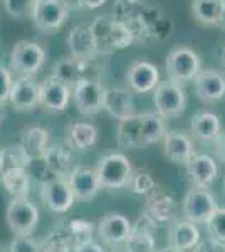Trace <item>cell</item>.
I'll return each mask as SVG.
<instances>
[{
	"label": "cell",
	"mask_w": 225,
	"mask_h": 252,
	"mask_svg": "<svg viewBox=\"0 0 225 252\" xmlns=\"http://www.w3.org/2000/svg\"><path fill=\"white\" fill-rule=\"evenodd\" d=\"M91 31L99 54H111L113 51L126 49L134 44V37L129 27L121 20L111 19L108 15L94 19L91 22Z\"/></svg>",
	"instance_id": "cell-1"
},
{
	"label": "cell",
	"mask_w": 225,
	"mask_h": 252,
	"mask_svg": "<svg viewBox=\"0 0 225 252\" xmlns=\"http://www.w3.org/2000/svg\"><path fill=\"white\" fill-rule=\"evenodd\" d=\"M133 165L129 158L123 153H109L99 158L96 165V173L99 177L101 187L106 190L126 189L133 175Z\"/></svg>",
	"instance_id": "cell-2"
},
{
	"label": "cell",
	"mask_w": 225,
	"mask_h": 252,
	"mask_svg": "<svg viewBox=\"0 0 225 252\" xmlns=\"http://www.w3.org/2000/svg\"><path fill=\"white\" fill-rule=\"evenodd\" d=\"M153 104L161 118H177L183 115L187 106V94L177 81H160L153 91Z\"/></svg>",
	"instance_id": "cell-3"
},
{
	"label": "cell",
	"mask_w": 225,
	"mask_h": 252,
	"mask_svg": "<svg viewBox=\"0 0 225 252\" xmlns=\"http://www.w3.org/2000/svg\"><path fill=\"white\" fill-rule=\"evenodd\" d=\"M5 222L14 235H32L39 223V209L29 198H12L7 205Z\"/></svg>",
	"instance_id": "cell-4"
},
{
	"label": "cell",
	"mask_w": 225,
	"mask_h": 252,
	"mask_svg": "<svg viewBox=\"0 0 225 252\" xmlns=\"http://www.w3.org/2000/svg\"><path fill=\"white\" fill-rule=\"evenodd\" d=\"M200 66H202V61L197 52L190 47L180 46L171 49L166 58V76L168 79L182 84L197 78Z\"/></svg>",
	"instance_id": "cell-5"
},
{
	"label": "cell",
	"mask_w": 225,
	"mask_h": 252,
	"mask_svg": "<svg viewBox=\"0 0 225 252\" xmlns=\"http://www.w3.org/2000/svg\"><path fill=\"white\" fill-rule=\"evenodd\" d=\"M219 209L215 195L205 187H192L183 198V217L195 223H207L212 214Z\"/></svg>",
	"instance_id": "cell-6"
},
{
	"label": "cell",
	"mask_w": 225,
	"mask_h": 252,
	"mask_svg": "<svg viewBox=\"0 0 225 252\" xmlns=\"http://www.w3.org/2000/svg\"><path fill=\"white\" fill-rule=\"evenodd\" d=\"M133 232V223L126 215L120 212H109L101 217L96 225V234L101 244L106 247L125 246Z\"/></svg>",
	"instance_id": "cell-7"
},
{
	"label": "cell",
	"mask_w": 225,
	"mask_h": 252,
	"mask_svg": "<svg viewBox=\"0 0 225 252\" xmlns=\"http://www.w3.org/2000/svg\"><path fill=\"white\" fill-rule=\"evenodd\" d=\"M93 232L94 225L88 220L76 219L71 222H61L49 234V237L46 239V246H59L72 251L77 244L93 239Z\"/></svg>",
	"instance_id": "cell-8"
},
{
	"label": "cell",
	"mask_w": 225,
	"mask_h": 252,
	"mask_svg": "<svg viewBox=\"0 0 225 252\" xmlns=\"http://www.w3.org/2000/svg\"><path fill=\"white\" fill-rule=\"evenodd\" d=\"M46 63V51L37 42L22 40L12 49L10 67L20 76H34L42 69Z\"/></svg>",
	"instance_id": "cell-9"
},
{
	"label": "cell",
	"mask_w": 225,
	"mask_h": 252,
	"mask_svg": "<svg viewBox=\"0 0 225 252\" xmlns=\"http://www.w3.org/2000/svg\"><path fill=\"white\" fill-rule=\"evenodd\" d=\"M106 88L99 79H83L72 89V97L77 111L83 116H94L104 109Z\"/></svg>",
	"instance_id": "cell-10"
},
{
	"label": "cell",
	"mask_w": 225,
	"mask_h": 252,
	"mask_svg": "<svg viewBox=\"0 0 225 252\" xmlns=\"http://www.w3.org/2000/svg\"><path fill=\"white\" fill-rule=\"evenodd\" d=\"M40 198H42L44 205L54 214L67 212L76 202L69 180L61 177L51 178V180L40 184Z\"/></svg>",
	"instance_id": "cell-11"
},
{
	"label": "cell",
	"mask_w": 225,
	"mask_h": 252,
	"mask_svg": "<svg viewBox=\"0 0 225 252\" xmlns=\"http://www.w3.org/2000/svg\"><path fill=\"white\" fill-rule=\"evenodd\" d=\"M69 15V7L64 0H37L32 12V20L42 32L52 34L64 26Z\"/></svg>",
	"instance_id": "cell-12"
},
{
	"label": "cell",
	"mask_w": 225,
	"mask_h": 252,
	"mask_svg": "<svg viewBox=\"0 0 225 252\" xmlns=\"http://www.w3.org/2000/svg\"><path fill=\"white\" fill-rule=\"evenodd\" d=\"M67 180L71 184L72 192H74L76 202H91L103 189L96 168L86 165H76L69 173Z\"/></svg>",
	"instance_id": "cell-13"
},
{
	"label": "cell",
	"mask_w": 225,
	"mask_h": 252,
	"mask_svg": "<svg viewBox=\"0 0 225 252\" xmlns=\"http://www.w3.org/2000/svg\"><path fill=\"white\" fill-rule=\"evenodd\" d=\"M166 241H168V247L171 249H177L180 252L193 251V247L202 241L198 223L187 220L185 217L175 219L173 222L168 223Z\"/></svg>",
	"instance_id": "cell-14"
},
{
	"label": "cell",
	"mask_w": 225,
	"mask_h": 252,
	"mask_svg": "<svg viewBox=\"0 0 225 252\" xmlns=\"http://www.w3.org/2000/svg\"><path fill=\"white\" fill-rule=\"evenodd\" d=\"M146 202H145V209H143V215L148 217L151 222L158 223H170L173 222L178 214L177 209V202L175 198L168 195L166 192L155 189L150 195H146Z\"/></svg>",
	"instance_id": "cell-15"
},
{
	"label": "cell",
	"mask_w": 225,
	"mask_h": 252,
	"mask_svg": "<svg viewBox=\"0 0 225 252\" xmlns=\"http://www.w3.org/2000/svg\"><path fill=\"white\" fill-rule=\"evenodd\" d=\"M9 103L20 113L34 111L40 104V84L32 76H19L14 81Z\"/></svg>",
	"instance_id": "cell-16"
},
{
	"label": "cell",
	"mask_w": 225,
	"mask_h": 252,
	"mask_svg": "<svg viewBox=\"0 0 225 252\" xmlns=\"http://www.w3.org/2000/svg\"><path fill=\"white\" fill-rule=\"evenodd\" d=\"M72 97V89L54 76H49L40 84V104L51 113L64 111Z\"/></svg>",
	"instance_id": "cell-17"
},
{
	"label": "cell",
	"mask_w": 225,
	"mask_h": 252,
	"mask_svg": "<svg viewBox=\"0 0 225 252\" xmlns=\"http://www.w3.org/2000/svg\"><path fill=\"white\" fill-rule=\"evenodd\" d=\"M67 47L71 56L84 61H94L99 54L94 40L91 24H77L69 31L67 35Z\"/></svg>",
	"instance_id": "cell-18"
},
{
	"label": "cell",
	"mask_w": 225,
	"mask_h": 252,
	"mask_svg": "<svg viewBox=\"0 0 225 252\" xmlns=\"http://www.w3.org/2000/svg\"><path fill=\"white\" fill-rule=\"evenodd\" d=\"M91 63L93 61H84V59H77L74 56L71 58H64L54 63L52 66L51 76H54L59 81H63L64 84H67L71 89H74V86L79 81L83 79H96L89 74L91 71Z\"/></svg>",
	"instance_id": "cell-19"
},
{
	"label": "cell",
	"mask_w": 225,
	"mask_h": 252,
	"mask_svg": "<svg viewBox=\"0 0 225 252\" xmlns=\"http://www.w3.org/2000/svg\"><path fill=\"white\" fill-rule=\"evenodd\" d=\"M157 223L141 215L138 223L133 225V232L125 244V252H158Z\"/></svg>",
	"instance_id": "cell-20"
},
{
	"label": "cell",
	"mask_w": 225,
	"mask_h": 252,
	"mask_svg": "<svg viewBox=\"0 0 225 252\" xmlns=\"http://www.w3.org/2000/svg\"><path fill=\"white\" fill-rule=\"evenodd\" d=\"M126 81L136 93H150L160 84V71L148 61H134L126 71Z\"/></svg>",
	"instance_id": "cell-21"
},
{
	"label": "cell",
	"mask_w": 225,
	"mask_h": 252,
	"mask_svg": "<svg viewBox=\"0 0 225 252\" xmlns=\"http://www.w3.org/2000/svg\"><path fill=\"white\" fill-rule=\"evenodd\" d=\"M163 153L173 163L187 166L195 157L193 141L183 131H166L163 138Z\"/></svg>",
	"instance_id": "cell-22"
},
{
	"label": "cell",
	"mask_w": 225,
	"mask_h": 252,
	"mask_svg": "<svg viewBox=\"0 0 225 252\" xmlns=\"http://www.w3.org/2000/svg\"><path fill=\"white\" fill-rule=\"evenodd\" d=\"M116 143L123 150H140L146 148L145 131H143L141 115H131L120 120L116 131Z\"/></svg>",
	"instance_id": "cell-23"
},
{
	"label": "cell",
	"mask_w": 225,
	"mask_h": 252,
	"mask_svg": "<svg viewBox=\"0 0 225 252\" xmlns=\"http://www.w3.org/2000/svg\"><path fill=\"white\" fill-rule=\"evenodd\" d=\"M187 173L192 187H205V189H208L219 175V165L208 155H195L188 161Z\"/></svg>",
	"instance_id": "cell-24"
},
{
	"label": "cell",
	"mask_w": 225,
	"mask_h": 252,
	"mask_svg": "<svg viewBox=\"0 0 225 252\" xmlns=\"http://www.w3.org/2000/svg\"><path fill=\"white\" fill-rule=\"evenodd\" d=\"M195 91L203 103H215L225 96V78L212 69L200 71L195 78Z\"/></svg>",
	"instance_id": "cell-25"
},
{
	"label": "cell",
	"mask_w": 225,
	"mask_h": 252,
	"mask_svg": "<svg viewBox=\"0 0 225 252\" xmlns=\"http://www.w3.org/2000/svg\"><path fill=\"white\" fill-rule=\"evenodd\" d=\"M104 111L116 120L134 115V101L131 91L125 88H106L104 93Z\"/></svg>",
	"instance_id": "cell-26"
},
{
	"label": "cell",
	"mask_w": 225,
	"mask_h": 252,
	"mask_svg": "<svg viewBox=\"0 0 225 252\" xmlns=\"http://www.w3.org/2000/svg\"><path fill=\"white\" fill-rule=\"evenodd\" d=\"M0 182H2L5 192L12 198H29L32 177L27 168H22V166H7L0 173Z\"/></svg>",
	"instance_id": "cell-27"
},
{
	"label": "cell",
	"mask_w": 225,
	"mask_h": 252,
	"mask_svg": "<svg viewBox=\"0 0 225 252\" xmlns=\"http://www.w3.org/2000/svg\"><path fill=\"white\" fill-rule=\"evenodd\" d=\"M190 131L195 140L202 141V143H212L217 141L219 136L222 135V125H220V118L215 113L210 111H200L193 115L190 123Z\"/></svg>",
	"instance_id": "cell-28"
},
{
	"label": "cell",
	"mask_w": 225,
	"mask_h": 252,
	"mask_svg": "<svg viewBox=\"0 0 225 252\" xmlns=\"http://www.w3.org/2000/svg\"><path fill=\"white\" fill-rule=\"evenodd\" d=\"M72 146L69 143H57L49 146L47 153L44 155V160L49 166V170L52 172L54 177L67 178L72 166Z\"/></svg>",
	"instance_id": "cell-29"
},
{
	"label": "cell",
	"mask_w": 225,
	"mask_h": 252,
	"mask_svg": "<svg viewBox=\"0 0 225 252\" xmlns=\"http://www.w3.org/2000/svg\"><path fill=\"white\" fill-rule=\"evenodd\" d=\"M19 143L26 148L31 158H44L49 150V131L40 126H31L20 133Z\"/></svg>",
	"instance_id": "cell-30"
},
{
	"label": "cell",
	"mask_w": 225,
	"mask_h": 252,
	"mask_svg": "<svg viewBox=\"0 0 225 252\" xmlns=\"http://www.w3.org/2000/svg\"><path fill=\"white\" fill-rule=\"evenodd\" d=\"M67 143L74 150H88L97 143V128L86 121H76L67 128Z\"/></svg>",
	"instance_id": "cell-31"
},
{
	"label": "cell",
	"mask_w": 225,
	"mask_h": 252,
	"mask_svg": "<svg viewBox=\"0 0 225 252\" xmlns=\"http://www.w3.org/2000/svg\"><path fill=\"white\" fill-rule=\"evenodd\" d=\"M192 12L203 26H219L222 15V0H193Z\"/></svg>",
	"instance_id": "cell-32"
},
{
	"label": "cell",
	"mask_w": 225,
	"mask_h": 252,
	"mask_svg": "<svg viewBox=\"0 0 225 252\" xmlns=\"http://www.w3.org/2000/svg\"><path fill=\"white\" fill-rule=\"evenodd\" d=\"M143 121V131H145V141L146 146L158 143L161 141L166 135V128L163 123V118L158 113H143L141 115Z\"/></svg>",
	"instance_id": "cell-33"
},
{
	"label": "cell",
	"mask_w": 225,
	"mask_h": 252,
	"mask_svg": "<svg viewBox=\"0 0 225 252\" xmlns=\"http://www.w3.org/2000/svg\"><path fill=\"white\" fill-rule=\"evenodd\" d=\"M126 189L136 195H150L155 189H157V182H155L153 175H151L148 170L134 168L131 178H129V184Z\"/></svg>",
	"instance_id": "cell-34"
},
{
	"label": "cell",
	"mask_w": 225,
	"mask_h": 252,
	"mask_svg": "<svg viewBox=\"0 0 225 252\" xmlns=\"http://www.w3.org/2000/svg\"><path fill=\"white\" fill-rule=\"evenodd\" d=\"M3 160H5V168L7 166H22V168H29L32 158L26 152L22 145H10L7 148H3Z\"/></svg>",
	"instance_id": "cell-35"
},
{
	"label": "cell",
	"mask_w": 225,
	"mask_h": 252,
	"mask_svg": "<svg viewBox=\"0 0 225 252\" xmlns=\"http://www.w3.org/2000/svg\"><path fill=\"white\" fill-rule=\"evenodd\" d=\"M35 2L37 0H3V7H5L7 14L14 19H26L32 17Z\"/></svg>",
	"instance_id": "cell-36"
},
{
	"label": "cell",
	"mask_w": 225,
	"mask_h": 252,
	"mask_svg": "<svg viewBox=\"0 0 225 252\" xmlns=\"http://www.w3.org/2000/svg\"><path fill=\"white\" fill-rule=\"evenodd\" d=\"M207 234L225 244V207H219L207 220Z\"/></svg>",
	"instance_id": "cell-37"
},
{
	"label": "cell",
	"mask_w": 225,
	"mask_h": 252,
	"mask_svg": "<svg viewBox=\"0 0 225 252\" xmlns=\"http://www.w3.org/2000/svg\"><path fill=\"white\" fill-rule=\"evenodd\" d=\"M9 252H44V246L32 239V235H15L10 242Z\"/></svg>",
	"instance_id": "cell-38"
},
{
	"label": "cell",
	"mask_w": 225,
	"mask_h": 252,
	"mask_svg": "<svg viewBox=\"0 0 225 252\" xmlns=\"http://www.w3.org/2000/svg\"><path fill=\"white\" fill-rule=\"evenodd\" d=\"M14 86V79L7 67L0 66V103L5 104L10 99V91Z\"/></svg>",
	"instance_id": "cell-39"
},
{
	"label": "cell",
	"mask_w": 225,
	"mask_h": 252,
	"mask_svg": "<svg viewBox=\"0 0 225 252\" xmlns=\"http://www.w3.org/2000/svg\"><path fill=\"white\" fill-rule=\"evenodd\" d=\"M192 252H225V244L208 235L207 239H202Z\"/></svg>",
	"instance_id": "cell-40"
},
{
	"label": "cell",
	"mask_w": 225,
	"mask_h": 252,
	"mask_svg": "<svg viewBox=\"0 0 225 252\" xmlns=\"http://www.w3.org/2000/svg\"><path fill=\"white\" fill-rule=\"evenodd\" d=\"M72 252H106L104 244L94 241V239H88V241L77 244V246L72 249Z\"/></svg>",
	"instance_id": "cell-41"
},
{
	"label": "cell",
	"mask_w": 225,
	"mask_h": 252,
	"mask_svg": "<svg viewBox=\"0 0 225 252\" xmlns=\"http://www.w3.org/2000/svg\"><path fill=\"white\" fill-rule=\"evenodd\" d=\"M106 2H108V0H79V7L94 10V9H99V7H103Z\"/></svg>",
	"instance_id": "cell-42"
},
{
	"label": "cell",
	"mask_w": 225,
	"mask_h": 252,
	"mask_svg": "<svg viewBox=\"0 0 225 252\" xmlns=\"http://www.w3.org/2000/svg\"><path fill=\"white\" fill-rule=\"evenodd\" d=\"M215 152L220 160L225 161V133H222V135L219 136V140L215 141Z\"/></svg>",
	"instance_id": "cell-43"
},
{
	"label": "cell",
	"mask_w": 225,
	"mask_h": 252,
	"mask_svg": "<svg viewBox=\"0 0 225 252\" xmlns=\"http://www.w3.org/2000/svg\"><path fill=\"white\" fill-rule=\"evenodd\" d=\"M44 252H71V251L59 246H44Z\"/></svg>",
	"instance_id": "cell-44"
},
{
	"label": "cell",
	"mask_w": 225,
	"mask_h": 252,
	"mask_svg": "<svg viewBox=\"0 0 225 252\" xmlns=\"http://www.w3.org/2000/svg\"><path fill=\"white\" fill-rule=\"evenodd\" d=\"M219 27H222V29H225V0H222V15H220Z\"/></svg>",
	"instance_id": "cell-45"
},
{
	"label": "cell",
	"mask_w": 225,
	"mask_h": 252,
	"mask_svg": "<svg viewBox=\"0 0 225 252\" xmlns=\"http://www.w3.org/2000/svg\"><path fill=\"white\" fill-rule=\"evenodd\" d=\"M5 168V160H3V150H0V173Z\"/></svg>",
	"instance_id": "cell-46"
},
{
	"label": "cell",
	"mask_w": 225,
	"mask_h": 252,
	"mask_svg": "<svg viewBox=\"0 0 225 252\" xmlns=\"http://www.w3.org/2000/svg\"><path fill=\"white\" fill-rule=\"evenodd\" d=\"M3 118H5V108H3V104L0 103V125H2Z\"/></svg>",
	"instance_id": "cell-47"
},
{
	"label": "cell",
	"mask_w": 225,
	"mask_h": 252,
	"mask_svg": "<svg viewBox=\"0 0 225 252\" xmlns=\"http://www.w3.org/2000/svg\"><path fill=\"white\" fill-rule=\"evenodd\" d=\"M158 252H180L177 249H171V247H165V249H160Z\"/></svg>",
	"instance_id": "cell-48"
},
{
	"label": "cell",
	"mask_w": 225,
	"mask_h": 252,
	"mask_svg": "<svg viewBox=\"0 0 225 252\" xmlns=\"http://www.w3.org/2000/svg\"><path fill=\"white\" fill-rule=\"evenodd\" d=\"M222 61H224V66H225V49H224V54H222Z\"/></svg>",
	"instance_id": "cell-49"
},
{
	"label": "cell",
	"mask_w": 225,
	"mask_h": 252,
	"mask_svg": "<svg viewBox=\"0 0 225 252\" xmlns=\"http://www.w3.org/2000/svg\"><path fill=\"white\" fill-rule=\"evenodd\" d=\"M0 252H5V249H3V246H2V242H0Z\"/></svg>",
	"instance_id": "cell-50"
},
{
	"label": "cell",
	"mask_w": 225,
	"mask_h": 252,
	"mask_svg": "<svg viewBox=\"0 0 225 252\" xmlns=\"http://www.w3.org/2000/svg\"><path fill=\"white\" fill-rule=\"evenodd\" d=\"M224 190H225V180H224Z\"/></svg>",
	"instance_id": "cell-51"
},
{
	"label": "cell",
	"mask_w": 225,
	"mask_h": 252,
	"mask_svg": "<svg viewBox=\"0 0 225 252\" xmlns=\"http://www.w3.org/2000/svg\"><path fill=\"white\" fill-rule=\"evenodd\" d=\"M116 252H118V251H116Z\"/></svg>",
	"instance_id": "cell-52"
}]
</instances>
